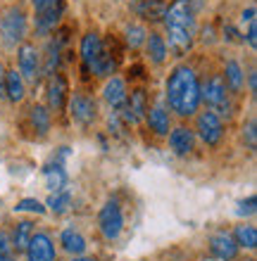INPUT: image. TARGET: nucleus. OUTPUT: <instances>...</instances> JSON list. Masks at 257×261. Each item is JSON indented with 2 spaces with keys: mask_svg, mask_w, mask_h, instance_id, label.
Here are the masks:
<instances>
[{
  "mask_svg": "<svg viewBox=\"0 0 257 261\" xmlns=\"http://www.w3.org/2000/svg\"><path fill=\"white\" fill-rule=\"evenodd\" d=\"M202 41H205V43H212V41H215V29H212V27H205V29H202Z\"/></svg>",
  "mask_w": 257,
  "mask_h": 261,
  "instance_id": "nucleus-38",
  "label": "nucleus"
},
{
  "mask_svg": "<svg viewBox=\"0 0 257 261\" xmlns=\"http://www.w3.org/2000/svg\"><path fill=\"white\" fill-rule=\"evenodd\" d=\"M146 50H148V57H150V62L153 64H162L165 60H167V41H165V36H160V34H148L146 36Z\"/></svg>",
  "mask_w": 257,
  "mask_h": 261,
  "instance_id": "nucleus-18",
  "label": "nucleus"
},
{
  "mask_svg": "<svg viewBox=\"0 0 257 261\" xmlns=\"http://www.w3.org/2000/svg\"><path fill=\"white\" fill-rule=\"evenodd\" d=\"M14 212H31V214H38V216H43V214L48 212V209H45V206H43L38 199L24 197V199H19V202L14 204Z\"/></svg>",
  "mask_w": 257,
  "mask_h": 261,
  "instance_id": "nucleus-29",
  "label": "nucleus"
},
{
  "mask_svg": "<svg viewBox=\"0 0 257 261\" xmlns=\"http://www.w3.org/2000/svg\"><path fill=\"white\" fill-rule=\"evenodd\" d=\"M0 261H14V247L12 240L5 230H0Z\"/></svg>",
  "mask_w": 257,
  "mask_h": 261,
  "instance_id": "nucleus-31",
  "label": "nucleus"
},
{
  "mask_svg": "<svg viewBox=\"0 0 257 261\" xmlns=\"http://www.w3.org/2000/svg\"><path fill=\"white\" fill-rule=\"evenodd\" d=\"M245 38H248V45H250V48H255L257 45V29H255V21H252V24H248V36H245ZM243 38V41H245Z\"/></svg>",
  "mask_w": 257,
  "mask_h": 261,
  "instance_id": "nucleus-36",
  "label": "nucleus"
},
{
  "mask_svg": "<svg viewBox=\"0 0 257 261\" xmlns=\"http://www.w3.org/2000/svg\"><path fill=\"white\" fill-rule=\"evenodd\" d=\"M126 110H124V119L126 121H138V119L146 117V112H148V97L143 90H133L131 97H126Z\"/></svg>",
  "mask_w": 257,
  "mask_h": 261,
  "instance_id": "nucleus-16",
  "label": "nucleus"
},
{
  "mask_svg": "<svg viewBox=\"0 0 257 261\" xmlns=\"http://www.w3.org/2000/svg\"><path fill=\"white\" fill-rule=\"evenodd\" d=\"M148 124H150V130H155V136H167L169 133V112L167 107H153L148 112Z\"/></svg>",
  "mask_w": 257,
  "mask_h": 261,
  "instance_id": "nucleus-23",
  "label": "nucleus"
},
{
  "mask_svg": "<svg viewBox=\"0 0 257 261\" xmlns=\"http://www.w3.org/2000/svg\"><path fill=\"white\" fill-rule=\"evenodd\" d=\"M200 102H205L212 112H219L224 117H231V100H229V88L219 74L209 76L207 81L200 86Z\"/></svg>",
  "mask_w": 257,
  "mask_h": 261,
  "instance_id": "nucleus-2",
  "label": "nucleus"
},
{
  "mask_svg": "<svg viewBox=\"0 0 257 261\" xmlns=\"http://www.w3.org/2000/svg\"><path fill=\"white\" fill-rule=\"evenodd\" d=\"M131 5L136 14H141L148 21H160L165 17V10H167L165 0H131Z\"/></svg>",
  "mask_w": 257,
  "mask_h": 261,
  "instance_id": "nucleus-15",
  "label": "nucleus"
},
{
  "mask_svg": "<svg viewBox=\"0 0 257 261\" xmlns=\"http://www.w3.org/2000/svg\"><path fill=\"white\" fill-rule=\"evenodd\" d=\"M0 100H5V67L0 64Z\"/></svg>",
  "mask_w": 257,
  "mask_h": 261,
  "instance_id": "nucleus-39",
  "label": "nucleus"
},
{
  "mask_svg": "<svg viewBox=\"0 0 257 261\" xmlns=\"http://www.w3.org/2000/svg\"><path fill=\"white\" fill-rule=\"evenodd\" d=\"M146 36H148V31L143 27H138V24H133V27L126 29V43H129L131 48H141V45L146 43Z\"/></svg>",
  "mask_w": 257,
  "mask_h": 261,
  "instance_id": "nucleus-30",
  "label": "nucleus"
},
{
  "mask_svg": "<svg viewBox=\"0 0 257 261\" xmlns=\"http://www.w3.org/2000/svg\"><path fill=\"white\" fill-rule=\"evenodd\" d=\"M255 88H257V76L250 74V90H252V93H255Z\"/></svg>",
  "mask_w": 257,
  "mask_h": 261,
  "instance_id": "nucleus-40",
  "label": "nucleus"
},
{
  "mask_svg": "<svg viewBox=\"0 0 257 261\" xmlns=\"http://www.w3.org/2000/svg\"><path fill=\"white\" fill-rule=\"evenodd\" d=\"M169 147H172L174 154H191L195 147V130H191L188 126H176V128L169 133Z\"/></svg>",
  "mask_w": 257,
  "mask_h": 261,
  "instance_id": "nucleus-13",
  "label": "nucleus"
},
{
  "mask_svg": "<svg viewBox=\"0 0 257 261\" xmlns=\"http://www.w3.org/2000/svg\"><path fill=\"white\" fill-rule=\"evenodd\" d=\"M169 110L176 112L179 117H193L200 107V81L191 67H174V71L167 79L165 90Z\"/></svg>",
  "mask_w": 257,
  "mask_h": 261,
  "instance_id": "nucleus-1",
  "label": "nucleus"
},
{
  "mask_svg": "<svg viewBox=\"0 0 257 261\" xmlns=\"http://www.w3.org/2000/svg\"><path fill=\"white\" fill-rule=\"evenodd\" d=\"M24 95H27V86L21 74H17V69H5V100L21 102Z\"/></svg>",
  "mask_w": 257,
  "mask_h": 261,
  "instance_id": "nucleus-14",
  "label": "nucleus"
},
{
  "mask_svg": "<svg viewBox=\"0 0 257 261\" xmlns=\"http://www.w3.org/2000/svg\"><path fill=\"white\" fill-rule=\"evenodd\" d=\"M165 29H186V31H195V17L191 0H174L172 5L165 10Z\"/></svg>",
  "mask_w": 257,
  "mask_h": 261,
  "instance_id": "nucleus-5",
  "label": "nucleus"
},
{
  "mask_svg": "<svg viewBox=\"0 0 257 261\" xmlns=\"http://www.w3.org/2000/svg\"><path fill=\"white\" fill-rule=\"evenodd\" d=\"M55 3H60V0H31V5H34L36 12H41V10H48V7H53Z\"/></svg>",
  "mask_w": 257,
  "mask_h": 261,
  "instance_id": "nucleus-35",
  "label": "nucleus"
},
{
  "mask_svg": "<svg viewBox=\"0 0 257 261\" xmlns=\"http://www.w3.org/2000/svg\"><path fill=\"white\" fill-rule=\"evenodd\" d=\"M224 83H226V88L231 90V93H241L243 90V83H245V74L243 69H241V64L236 62V60H229L226 62V67H224Z\"/></svg>",
  "mask_w": 257,
  "mask_h": 261,
  "instance_id": "nucleus-22",
  "label": "nucleus"
},
{
  "mask_svg": "<svg viewBox=\"0 0 257 261\" xmlns=\"http://www.w3.org/2000/svg\"><path fill=\"white\" fill-rule=\"evenodd\" d=\"M72 261H96V259H86V256H74Z\"/></svg>",
  "mask_w": 257,
  "mask_h": 261,
  "instance_id": "nucleus-41",
  "label": "nucleus"
},
{
  "mask_svg": "<svg viewBox=\"0 0 257 261\" xmlns=\"http://www.w3.org/2000/svg\"><path fill=\"white\" fill-rule=\"evenodd\" d=\"M241 21H248V24H252V21H255V7H248V10H243V12H241Z\"/></svg>",
  "mask_w": 257,
  "mask_h": 261,
  "instance_id": "nucleus-37",
  "label": "nucleus"
},
{
  "mask_svg": "<svg viewBox=\"0 0 257 261\" xmlns=\"http://www.w3.org/2000/svg\"><path fill=\"white\" fill-rule=\"evenodd\" d=\"M224 41H229V43H243V36L238 34V31L231 27V24H226V27H224Z\"/></svg>",
  "mask_w": 257,
  "mask_h": 261,
  "instance_id": "nucleus-33",
  "label": "nucleus"
},
{
  "mask_svg": "<svg viewBox=\"0 0 257 261\" xmlns=\"http://www.w3.org/2000/svg\"><path fill=\"white\" fill-rule=\"evenodd\" d=\"M67 105H69V114H72V119H74L77 124L90 126L93 121H96V117H98V105H96V100H93V97L77 93V95L67 97Z\"/></svg>",
  "mask_w": 257,
  "mask_h": 261,
  "instance_id": "nucleus-8",
  "label": "nucleus"
},
{
  "mask_svg": "<svg viewBox=\"0 0 257 261\" xmlns=\"http://www.w3.org/2000/svg\"><path fill=\"white\" fill-rule=\"evenodd\" d=\"M29 121L34 126V130H38L41 136H45L53 126V114H50L48 107H43V105H31V110H29Z\"/></svg>",
  "mask_w": 257,
  "mask_h": 261,
  "instance_id": "nucleus-21",
  "label": "nucleus"
},
{
  "mask_svg": "<svg viewBox=\"0 0 257 261\" xmlns=\"http://www.w3.org/2000/svg\"><path fill=\"white\" fill-rule=\"evenodd\" d=\"M60 245H62L64 252H69V254L79 256L86 252V238L79 230H74V228H67V230H62V235H60Z\"/></svg>",
  "mask_w": 257,
  "mask_h": 261,
  "instance_id": "nucleus-20",
  "label": "nucleus"
},
{
  "mask_svg": "<svg viewBox=\"0 0 257 261\" xmlns=\"http://www.w3.org/2000/svg\"><path fill=\"white\" fill-rule=\"evenodd\" d=\"M62 12H64V0L55 3V5L48 7V10H41V12H36V17H34L36 34H38V36L53 34V31H55V27L60 24V17H62Z\"/></svg>",
  "mask_w": 257,
  "mask_h": 261,
  "instance_id": "nucleus-11",
  "label": "nucleus"
},
{
  "mask_svg": "<svg viewBox=\"0 0 257 261\" xmlns=\"http://www.w3.org/2000/svg\"><path fill=\"white\" fill-rule=\"evenodd\" d=\"M27 12L19 5H12L5 14H0V31L7 48H14L17 43L27 38Z\"/></svg>",
  "mask_w": 257,
  "mask_h": 261,
  "instance_id": "nucleus-3",
  "label": "nucleus"
},
{
  "mask_svg": "<svg viewBox=\"0 0 257 261\" xmlns=\"http://www.w3.org/2000/svg\"><path fill=\"white\" fill-rule=\"evenodd\" d=\"M43 178H45V186L55 193V190H62L67 186V171H64L60 164H48L43 169Z\"/></svg>",
  "mask_w": 257,
  "mask_h": 261,
  "instance_id": "nucleus-24",
  "label": "nucleus"
},
{
  "mask_svg": "<svg viewBox=\"0 0 257 261\" xmlns=\"http://www.w3.org/2000/svg\"><path fill=\"white\" fill-rule=\"evenodd\" d=\"M53 209V214H64V212H69V206H72V193L67 190V188H62V190H55V193L48 197V204Z\"/></svg>",
  "mask_w": 257,
  "mask_h": 261,
  "instance_id": "nucleus-28",
  "label": "nucleus"
},
{
  "mask_svg": "<svg viewBox=\"0 0 257 261\" xmlns=\"http://www.w3.org/2000/svg\"><path fill=\"white\" fill-rule=\"evenodd\" d=\"M17 64H19V74L21 79L36 83L38 81V74H41V55L36 45L31 43H21L19 50H17Z\"/></svg>",
  "mask_w": 257,
  "mask_h": 261,
  "instance_id": "nucleus-7",
  "label": "nucleus"
},
{
  "mask_svg": "<svg viewBox=\"0 0 257 261\" xmlns=\"http://www.w3.org/2000/svg\"><path fill=\"white\" fill-rule=\"evenodd\" d=\"M238 214H241V216L255 214V197H248V199H243V202H238Z\"/></svg>",
  "mask_w": 257,
  "mask_h": 261,
  "instance_id": "nucleus-32",
  "label": "nucleus"
},
{
  "mask_svg": "<svg viewBox=\"0 0 257 261\" xmlns=\"http://www.w3.org/2000/svg\"><path fill=\"white\" fill-rule=\"evenodd\" d=\"M209 249H212V254L217 259H222V261H233L238 256V245L224 230H219V233H215L209 238Z\"/></svg>",
  "mask_w": 257,
  "mask_h": 261,
  "instance_id": "nucleus-12",
  "label": "nucleus"
},
{
  "mask_svg": "<svg viewBox=\"0 0 257 261\" xmlns=\"http://www.w3.org/2000/svg\"><path fill=\"white\" fill-rule=\"evenodd\" d=\"M45 100H48L50 112H62L67 107V81L62 74L48 76V86H45Z\"/></svg>",
  "mask_w": 257,
  "mask_h": 261,
  "instance_id": "nucleus-10",
  "label": "nucleus"
},
{
  "mask_svg": "<svg viewBox=\"0 0 257 261\" xmlns=\"http://www.w3.org/2000/svg\"><path fill=\"white\" fill-rule=\"evenodd\" d=\"M103 50H105L103 38H100L96 31H88V34L81 38V60H84L86 67H90V64L96 62Z\"/></svg>",
  "mask_w": 257,
  "mask_h": 261,
  "instance_id": "nucleus-17",
  "label": "nucleus"
},
{
  "mask_svg": "<svg viewBox=\"0 0 257 261\" xmlns=\"http://www.w3.org/2000/svg\"><path fill=\"white\" fill-rule=\"evenodd\" d=\"M195 130H198V136H200L202 143L209 145V147H215V145L222 143V138H224L222 117L212 110L202 112V114H198V119H195Z\"/></svg>",
  "mask_w": 257,
  "mask_h": 261,
  "instance_id": "nucleus-6",
  "label": "nucleus"
},
{
  "mask_svg": "<svg viewBox=\"0 0 257 261\" xmlns=\"http://www.w3.org/2000/svg\"><path fill=\"white\" fill-rule=\"evenodd\" d=\"M233 242L238 247H245V249H255L257 247V230L255 226H236L233 230Z\"/></svg>",
  "mask_w": 257,
  "mask_h": 261,
  "instance_id": "nucleus-26",
  "label": "nucleus"
},
{
  "mask_svg": "<svg viewBox=\"0 0 257 261\" xmlns=\"http://www.w3.org/2000/svg\"><path fill=\"white\" fill-rule=\"evenodd\" d=\"M98 226H100V233H103L105 240H117L122 235L124 214H122V206H119L117 199H110L103 204V209L98 214Z\"/></svg>",
  "mask_w": 257,
  "mask_h": 261,
  "instance_id": "nucleus-4",
  "label": "nucleus"
},
{
  "mask_svg": "<svg viewBox=\"0 0 257 261\" xmlns=\"http://www.w3.org/2000/svg\"><path fill=\"white\" fill-rule=\"evenodd\" d=\"M243 138H248V145L255 147V121H252V119L243 126Z\"/></svg>",
  "mask_w": 257,
  "mask_h": 261,
  "instance_id": "nucleus-34",
  "label": "nucleus"
},
{
  "mask_svg": "<svg viewBox=\"0 0 257 261\" xmlns=\"http://www.w3.org/2000/svg\"><path fill=\"white\" fill-rule=\"evenodd\" d=\"M31 235H34V223L31 221H19L17 226H14V235H12V247L17 252H24L31 240Z\"/></svg>",
  "mask_w": 257,
  "mask_h": 261,
  "instance_id": "nucleus-25",
  "label": "nucleus"
},
{
  "mask_svg": "<svg viewBox=\"0 0 257 261\" xmlns=\"http://www.w3.org/2000/svg\"><path fill=\"white\" fill-rule=\"evenodd\" d=\"M88 69H90V71H93L96 76L105 79V76H112V74H114V69H117V62H114V57H112L107 50H103V53H100V57H98V60L90 64Z\"/></svg>",
  "mask_w": 257,
  "mask_h": 261,
  "instance_id": "nucleus-27",
  "label": "nucleus"
},
{
  "mask_svg": "<svg viewBox=\"0 0 257 261\" xmlns=\"http://www.w3.org/2000/svg\"><path fill=\"white\" fill-rule=\"evenodd\" d=\"M103 97L112 105V107H122V105L126 102V97H129L124 81H122V79H117V76H112L110 81L105 83V88H103Z\"/></svg>",
  "mask_w": 257,
  "mask_h": 261,
  "instance_id": "nucleus-19",
  "label": "nucleus"
},
{
  "mask_svg": "<svg viewBox=\"0 0 257 261\" xmlns=\"http://www.w3.org/2000/svg\"><path fill=\"white\" fill-rule=\"evenodd\" d=\"M24 252H27L29 261H55L57 256L55 245H53L48 233H34Z\"/></svg>",
  "mask_w": 257,
  "mask_h": 261,
  "instance_id": "nucleus-9",
  "label": "nucleus"
}]
</instances>
